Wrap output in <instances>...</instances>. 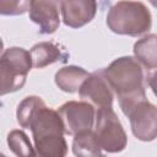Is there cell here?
<instances>
[{"label": "cell", "instance_id": "obj_4", "mask_svg": "<svg viewBox=\"0 0 157 157\" xmlns=\"http://www.w3.org/2000/svg\"><path fill=\"white\" fill-rule=\"evenodd\" d=\"M31 67L29 52L20 47L6 49L0 55V96L21 90Z\"/></svg>", "mask_w": 157, "mask_h": 157}, {"label": "cell", "instance_id": "obj_18", "mask_svg": "<svg viewBox=\"0 0 157 157\" xmlns=\"http://www.w3.org/2000/svg\"><path fill=\"white\" fill-rule=\"evenodd\" d=\"M2 49H4V42H2V39L0 38V55L2 54Z\"/></svg>", "mask_w": 157, "mask_h": 157}, {"label": "cell", "instance_id": "obj_13", "mask_svg": "<svg viewBox=\"0 0 157 157\" xmlns=\"http://www.w3.org/2000/svg\"><path fill=\"white\" fill-rule=\"evenodd\" d=\"M29 55L32 66L36 69H42L58 61L61 58V52L52 42H40L32 47Z\"/></svg>", "mask_w": 157, "mask_h": 157}, {"label": "cell", "instance_id": "obj_11", "mask_svg": "<svg viewBox=\"0 0 157 157\" xmlns=\"http://www.w3.org/2000/svg\"><path fill=\"white\" fill-rule=\"evenodd\" d=\"M88 75L90 74L85 69L75 65H69L59 69L55 74L54 80L56 86L61 91L67 93H75L78 91L81 83Z\"/></svg>", "mask_w": 157, "mask_h": 157}, {"label": "cell", "instance_id": "obj_16", "mask_svg": "<svg viewBox=\"0 0 157 157\" xmlns=\"http://www.w3.org/2000/svg\"><path fill=\"white\" fill-rule=\"evenodd\" d=\"M7 145L16 156L28 157L36 156L34 147L32 146L28 136L22 130H12L7 135Z\"/></svg>", "mask_w": 157, "mask_h": 157}, {"label": "cell", "instance_id": "obj_8", "mask_svg": "<svg viewBox=\"0 0 157 157\" xmlns=\"http://www.w3.org/2000/svg\"><path fill=\"white\" fill-rule=\"evenodd\" d=\"M80 98L92 104L96 109L112 108L114 93L102 71L90 74L78 88Z\"/></svg>", "mask_w": 157, "mask_h": 157}, {"label": "cell", "instance_id": "obj_15", "mask_svg": "<svg viewBox=\"0 0 157 157\" xmlns=\"http://www.w3.org/2000/svg\"><path fill=\"white\" fill-rule=\"evenodd\" d=\"M44 105L45 104L40 97H37V96L26 97L17 107L16 117H17L18 124L25 129H29L32 120Z\"/></svg>", "mask_w": 157, "mask_h": 157}, {"label": "cell", "instance_id": "obj_12", "mask_svg": "<svg viewBox=\"0 0 157 157\" xmlns=\"http://www.w3.org/2000/svg\"><path fill=\"white\" fill-rule=\"evenodd\" d=\"M156 34L151 33L141 39H139L134 44V55L135 59L144 65L147 70L155 72L157 66V55H156Z\"/></svg>", "mask_w": 157, "mask_h": 157}, {"label": "cell", "instance_id": "obj_6", "mask_svg": "<svg viewBox=\"0 0 157 157\" xmlns=\"http://www.w3.org/2000/svg\"><path fill=\"white\" fill-rule=\"evenodd\" d=\"M58 113L64 125V132L67 135H75L81 131L92 130L96 117V108L88 102L70 101L64 103Z\"/></svg>", "mask_w": 157, "mask_h": 157}, {"label": "cell", "instance_id": "obj_5", "mask_svg": "<svg viewBox=\"0 0 157 157\" xmlns=\"http://www.w3.org/2000/svg\"><path fill=\"white\" fill-rule=\"evenodd\" d=\"M94 136L102 151L117 153L126 147L128 137L118 115L112 108H101L96 110Z\"/></svg>", "mask_w": 157, "mask_h": 157}, {"label": "cell", "instance_id": "obj_1", "mask_svg": "<svg viewBox=\"0 0 157 157\" xmlns=\"http://www.w3.org/2000/svg\"><path fill=\"white\" fill-rule=\"evenodd\" d=\"M113 93L119 99V105L125 115L146 98L145 74L141 64L132 56H120L102 70Z\"/></svg>", "mask_w": 157, "mask_h": 157}, {"label": "cell", "instance_id": "obj_10", "mask_svg": "<svg viewBox=\"0 0 157 157\" xmlns=\"http://www.w3.org/2000/svg\"><path fill=\"white\" fill-rule=\"evenodd\" d=\"M63 22L71 28H80L93 20L97 0H63L60 4Z\"/></svg>", "mask_w": 157, "mask_h": 157}, {"label": "cell", "instance_id": "obj_7", "mask_svg": "<svg viewBox=\"0 0 157 157\" xmlns=\"http://www.w3.org/2000/svg\"><path fill=\"white\" fill-rule=\"evenodd\" d=\"M134 136L141 141H153L157 136V108L147 99L137 103L126 115Z\"/></svg>", "mask_w": 157, "mask_h": 157}, {"label": "cell", "instance_id": "obj_17", "mask_svg": "<svg viewBox=\"0 0 157 157\" xmlns=\"http://www.w3.org/2000/svg\"><path fill=\"white\" fill-rule=\"evenodd\" d=\"M31 0H0V15L18 16L29 10Z\"/></svg>", "mask_w": 157, "mask_h": 157}, {"label": "cell", "instance_id": "obj_2", "mask_svg": "<svg viewBox=\"0 0 157 157\" xmlns=\"http://www.w3.org/2000/svg\"><path fill=\"white\" fill-rule=\"evenodd\" d=\"M29 129L37 155L42 157H63L67 153L64 125L58 110L44 105L32 120Z\"/></svg>", "mask_w": 157, "mask_h": 157}, {"label": "cell", "instance_id": "obj_3", "mask_svg": "<svg viewBox=\"0 0 157 157\" xmlns=\"http://www.w3.org/2000/svg\"><path fill=\"white\" fill-rule=\"evenodd\" d=\"M151 25V12L140 1H118L107 15V26L117 34L137 37L148 32Z\"/></svg>", "mask_w": 157, "mask_h": 157}, {"label": "cell", "instance_id": "obj_14", "mask_svg": "<svg viewBox=\"0 0 157 157\" xmlns=\"http://www.w3.org/2000/svg\"><path fill=\"white\" fill-rule=\"evenodd\" d=\"M72 152L75 156H82V157L101 156L103 153L94 136L93 130L81 131L74 135Z\"/></svg>", "mask_w": 157, "mask_h": 157}, {"label": "cell", "instance_id": "obj_9", "mask_svg": "<svg viewBox=\"0 0 157 157\" xmlns=\"http://www.w3.org/2000/svg\"><path fill=\"white\" fill-rule=\"evenodd\" d=\"M59 10V0H31L28 11L31 21L39 26L40 33L52 34L60 25Z\"/></svg>", "mask_w": 157, "mask_h": 157}]
</instances>
